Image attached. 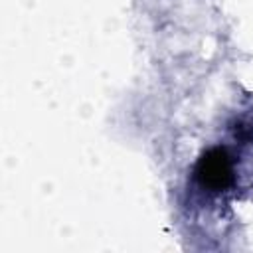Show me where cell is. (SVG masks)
<instances>
[{"mask_svg": "<svg viewBox=\"0 0 253 253\" xmlns=\"http://www.w3.org/2000/svg\"><path fill=\"white\" fill-rule=\"evenodd\" d=\"M194 176L204 192L210 194L227 192L235 184V168L231 154L221 146H213L206 150L196 162Z\"/></svg>", "mask_w": 253, "mask_h": 253, "instance_id": "cell-1", "label": "cell"}]
</instances>
